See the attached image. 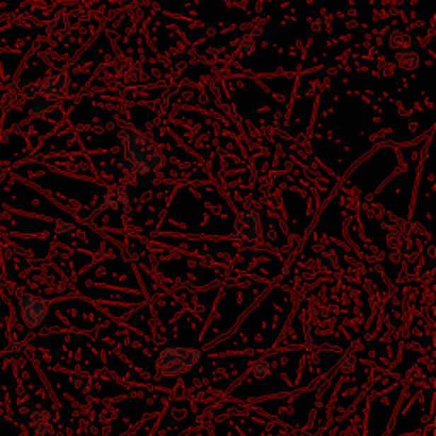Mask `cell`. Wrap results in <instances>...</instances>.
Wrapping results in <instances>:
<instances>
[{
  "instance_id": "1",
  "label": "cell",
  "mask_w": 436,
  "mask_h": 436,
  "mask_svg": "<svg viewBox=\"0 0 436 436\" xmlns=\"http://www.w3.org/2000/svg\"><path fill=\"white\" fill-rule=\"evenodd\" d=\"M121 142V173L125 186H132L142 178L154 174L166 164L161 147L147 133L138 132L130 123H121L118 130Z\"/></svg>"
},
{
  "instance_id": "2",
  "label": "cell",
  "mask_w": 436,
  "mask_h": 436,
  "mask_svg": "<svg viewBox=\"0 0 436 436\" xmlns=\"http://www.w3.org/2000/svg\"><path fill=\"white\" fill-rule=\"evenodd\" d=\"M201 358L198 348H166L155 363L157 377H178L190 372Z\"/></svg>"
},
{
  "instance_id": "3",
  "label": "cell",
  "mask_w": 436,
  "mask_h": 436,
  "mask_svg": "<svg viewBox=\"0 0 436 436\" xmlns=\"http://www.w3.org/2000/svg\"><path fill=\"white\" fill-rule=\"evenodd\" d=\"M234 236L242 249L259 244L263 239V220L256 212H244L236 218Z\"/></svg>"
},
{
  "instance_id": "4",
  "label": "cell",
  "mask_w": 436,
  "mask_h": 436,
  "mask_svg": "<svg viewBox=\"0 0 436 436\" xmlns=\"http://www.w3.org/2000/svg\"><path fill=\"white\" fill-rule=\"evenodd\" d=\"M18 304L21 310V319H23V322L29 329H35V327L40 326L41 322L45 321V317L48 316L50 302L38 295H33V293L19 292Z\"/></svg>"
},
{
  "instance_id": "5",
  "label": "cell",
  "mask_w": 436,
  "mask_h": 436,
  "mask_svg": "<svg viewBox=\"0 0 436 436\" xmlns=\"http://www.w3.org/2000/svg\"><path fill=\"white\" fill-rule=\"evenodd\" d=\"M70 75L64 72V70H53L43 82L40 84V96L45 98L58 101L67 98L70 89Z\"/></svg>"
},
{
  "instance_id": "6",
  "label": "cell",
  "mask_w": 436,
  "mask_h": 436,
  "mask_svg": "<svg viewBox=\"0 0 436 436\" xmlns=\"http://www.w3.org/2000/svg\"><path fill=\"white\" fill-rule=\"evenodd\" d=\"M144 82V72L138 65L121 64L116 70V86L121 92H132Z\"/></svg>"
},
{
  "instance_id": "7",
  "label": "cell",
  "mask_w": 436,
  "mask_h": 436,
  "mask_svg": "<svg viewBox=\"0 0 436 436\" xmlns=\"http://www.w3.org/2000/svg\"><path fill=\"white\" fill-rule=\"evenodd\" d=\"M101 210H111V212H118V213H128L132 210V205H130V193L128 186L125 184H116L113 186L111 190L106 191L104 195V201Z\"/></svg>"
},
{
  "instance_id": "8",
  "label": "cell",
  "mask_w": 436,
  "mask_h": 436,
  "mask_svg": "<svg viewBox=\"0 0 436 436\" xmlns=\"http://www.w3.org/2000/svg\"><path fill=\"white\" fill-rule=\"evenodd\" d=\"M28 426L33 436H52L54 433L53 414L48 409L31 411L28 418Z\"/></svg>"
},
{
  "instance_id": "9",
  "label": "cell",
  "mask_w": 436,
  "mask_h": 436,
  "mask_svg": "<svg viewBox=\"0 0 436 436\" xmlns=\"http://www.w3.org/2000/svg\"><path fill=\"white\" fill-rule=\"evenodd\" d=\"M46 33H48V38L52 41H60L64 40V38L69 35V29H70V21L67 16H53V18H50L48 23H46Z\"/></svg>"
},
{
  "instance_id": "10",
  "label": "cell",
  "mask_w": 436,
  "mask_h": 436,
  "mask_svg": "<svg viewBox=\"0 0 436 436\" xmlns=\"http://www.w3.org/2000/svg\"><path fill=\"white\" fill-rule=\"evenodd\" d=\"M23 19L29 28L40 29L46 26V23L50 21V16L43 6H29L26 12L23 14Z\"/></svg>"
},
{
  "instance_id": "11",
  "label": "cell",
  "mask_w": 436,
  "mask_h": 436,
  "mask_svg": "<svg viewBox=\"0 0 436 436\" xmlns=\"http://www.w3.org/2000/svg\"><path fill=\"white\" fill-rule=\"evenodd\" d=\"M29 109H31V115L35 118L46 120L54 113V101L45 98V96H36L35 99H31Z\"/></svg>"
},
{
  "instance_id": "12",
  "label": "cell",
  "mask_w": 436,
  "mask_h": 436,
  "mask_svg": "<svg viewBox=\"0 0 436 436\" xmlns=\"http://www.w3.org/2000/svg\"><path fill=\"white\" fill-rule=\"evenodd\" d=\"M316 264L321 271H334L338 268V254L331 247H322L316 256Z\"/></svg>"
},
{
  "instance_id": "13",
  "label": "cell",
  "mask_w": 436,
  "mask_h": 436,
  "mask_svg": "<svg viewBox=\"0 0 436 436\" xmlns=\"http://www.w3.org/2000/svg\"><path fill=\"white\" fill-rule=\"evenodd\" d=\"M418 275L421 278H431L435 272V247H430L418 263Z\"/></svg>"
},
{
  "instance_id": "14",
  "label": "cell",
  "mask_w": 436,
  "mask_h": 436,
  "mask_svg": "<svg viewBox=\"0 0 436 436\" xmlns=\"http://www.w3.org/2000/svg\"><path fill=\"white\" fill-rule=\"evenodd\" d=\"M399 65L404 70L413 72V70H418L421 67V57L414 48H406L399 53Z\"/></svg>"
},
{
  "instance_id": "15",
  "label": "cell",
  "mask_w": 436,
  "mask_h": 436,
  "mask_svg": "<svg viewBox=\"0 0 436 436\" xmlns=\"http://www.w3.org/2000/svg\"><path fill=\"white\" fill-rule=\"evenodd\" d=\"M389 45H391L392 50L402 52V50L409 48L411 38H409V35H406V33L397 31V29H396V31L391 33V40H389Z\"/></svg>"
},
{
  "instance_id": "16",
  "label": "cell",
  "mask_w": 436,
  "mask_h": 436,
  "mask_svg": "<svg viewBox=\"0 0 436 436\" xmlns=\"http://www.w3.org/2000/svg\"><path fill=\"white\" fill-rule=\"evenodd\" d=\"M355 367H356V360H355V356L351 355V353H345V355H341L338 358V362H336V368L339 372H343V373H351L355 370Z\"/></svg>"
},
{
  "instance_id": "17",
  "label": "cell",
  "mask_w": 436,
  "mask_h": 436,
  "mask_svg": "<svg viewBox=\"0 0 436 436\" xmlns=\"http://www.w3.org/2000/svg\"><path fill=\"white\" fill-rule=\"evenodd\" d=\"M253 373L256 379H266L271 375V365L266 360H258L253 363Z\"/></svg>"
},
{
  "instance_id": "18",
  "label": "cell",
  "mask_w": 436,
  "mask_h": 436,
  "mask_svg": "<svg viewBox=\"0 0 436 436\" xmlns=\"http://www.w3.org/2000/svg\"><path fill=\"white\" fill-rule=\"evenodd\" d=\"M75 225L70 224V222L62 220V218H58V220H54V234L57 236H62V234L70 232V230H74Z\"/></svg>"
},
{
  "instance_id": "19",
  "label": "cell",
  "mask_w": 436,
  "mask_h": 436,
  "mask_svg": "<svg viewBox=\"0 0 436 436\" xmlns=\"http://www.w3.org/2000/svg\"><path fill=\"white\" fill-rule=\"evenodd\" d=\"M21 92H23V98L35 99L36 96H40V84H29V86L23 87Z\"/></svg>"
},
{
  "instance_id": "20",
  "label": "cell",
  "mask_w": 436,
  "mask_h": 436,
  "mask_svg": "<svg viewBox=\"0 0 436 436\" xmlns=\"http://www.w3.org/2000/svg\"><path fill=\"white\" fill-rule=\"evenodd\" d=\"M242 52H244L246 54H251V53H253V52H254V46H253V45H251V43H247V45H244V46H242Z\"/></svg>"
},
{
  "instance_id": "21",
  "label": "cell",
  "mask_w": 436,
  "mask_h": 436,
  "mask_svg": "<svg viewBox=\"0 0 436 436\" xmlns=\"http://www.w3.org/2000/svg\"><path fill=\"white\" fill-rule=\"evenodd\" d=\"M239 43H241L242 46L247 45V43H251V41H249V36H247V35H241V36H239Z\"/></svg>"
},
{
  "instance_id": "22",
  "label": "cell",
  "mask_w": 436,
  "mask_h": 436,
  "mask_svg": "<svg viewBox=\"0 0 436 436\" xmlns=\"http://www.w3.org/2000/svg\"><path fill=\"white\" fill-rule=\"evenodd\" d=\"M295 436H322L321 433H309V431H299Z\"/></svg>"
}]
</instances>
